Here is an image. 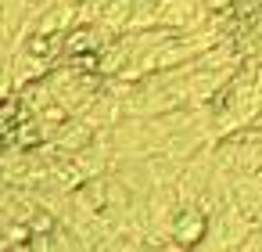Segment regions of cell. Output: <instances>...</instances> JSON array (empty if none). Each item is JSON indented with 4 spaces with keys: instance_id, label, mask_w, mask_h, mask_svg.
I'll return each instance as SVG.
<instances>
[{
    "instance_id": "1",
    "label": "cell",
    "mask_w": 262,
    "mask_h": 252,
    "mask_svg": "<svg viewBox=\"0 0 262 252\" xmlns=\"http://www.w3.org/2000/svg\"><path fill=\"white\" fill-rule=\"evenodd\" d=\"M208 220H212V212H205L198 202L180 205L176 216H172V223H169L172 245H176V248H198V245L205 241V234H208Z\"/></svg>"
},
{
    "instance_id": "2",
    "label": "cell",
    "mask_w": 262,
    "mask_h": 252,
    "mask_svg": "<svg viewBox=\"0 0 262 252\" xmlns=\"http://www.w3.org/2000/svg\"><path fill=\"white\" fill-rule=\"evenodd\" d=\"M97 133H101V130H94V126H90V123H86L83 115H69V119H65V123H61V126L54 130V137H51V144L72 155V151H79V148H86V144H90V141H94Z\"/></svg>"
},
{
    "instance_id": "3",
    "label": "cell",
    "mask_w": 262,
    "mask_h": 252,
    "mask_svg": "<svg viewBox=\"0 0 262 252\" xmlns=\"http://www.w3.org/2000/svg\"><path fill=\"white\" fill-rule=\"evenodd\" d=\"M58 4H76V8H79V4H83V0H58Z\"/></svg>"
}]
</instances>
